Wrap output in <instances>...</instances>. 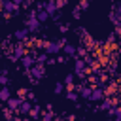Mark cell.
Listing matches in <instances>:
<instances>
[{
    "label": "cell",
    "instance_id": "11",
    "mask_svg": "<svg viewBox=\"0 0 121 121\" xmlns=\"http://www.w3.org/2000/svg\"><path fill=\"white\" fill-rule=\"evenodd\" d=\"M23 100H25V98H19V96H17V98H13V96H11V98H9V100H8L6 104H8V108H9V110H13V112H17Z\"/></svg>",
    "mask_w": 121,
    "mask_h": 121
},
{
    "label": "cell",
    "instance_id": "41",
    "mask_svg": "<svg viewBox=\"0 0 121 121\" xmlns=\"http://www.w3.org/2000/svg\"><path fill=\"white\" fill-rule=\"evenodd\" d=\"M53 121H62V119L60 117H53Z\"/></svg>",
    "mask_w": 121,
    "mask_h": 121
},
{
    "label": "cell",
    "instance_id": "5",
    "mask_svg": "<svg viewBox=\"0 0 121 121\" xmlns=\"http://www.w3.org/2000/svg\"><path fill=\"white\" fill-rule=\"evenodd\" d=\"M21 64H23V68L25 70H28V68H32L34 64H36V55L34 53H26V55H23L21 57V60H19Z\"/></svg>",
    "mask_w": 121,
    "mask_h": 121
},
{
    "label": "cell",
    "instance_id": "42",
    "mask_svg": "<svg viewBox=\"0 0 121 121\" xmlns=\"http://www.w3.org/2000/svg\"><path fill=\"white\" fill-rule=\"evenodd\" d=\"M119 25H121V21H119Z\"/></svg>",
    "mask_w": 121,
    "mask_h": 121
},
{
    "label": "cell",
    "instance_id": "37",
    "mask_svg": "<svg viewBox=\"0 0 121 121\" xmlns=\"http://www.w3.org/2000/svg\"><path fill=\"white\" fill-rule=\"evenodd\" d=\"M55 2H57V8H64L68 0H55Z\"/></svg>",
    "mask_w": 121,
    "mask_h": 121
},
{
    "label": "cell",
    "instance_id": "24",
    "mask_svg": "<svg viewBox=\"0 0 121 121\" xmlns=\"http://www.w3.org/2000/svg\"><path fill=\"white\" fill-rule=\"evenodd\" d=\"M9 83V78H8V70H2V74H0V85L4 87V85H8Z\"/></svg>",
    "mask_w": 121,
    "mask_h": 121
},
{
    "label": "cell",
    "instance_id": "17",
    "mask_svg": "<svg viewBox=\"0 0 121 121\" xmlns=\"http://www.w3.org/2000/svg\"><path fill=\"white\" fill-rule=\"evenodd\" d=\"M91 91H93V85H85V87H81V89H79V95H81L83 98H87V100H89V98H91Z\"/></svg>",
    "mask_w": 121,
    "mask_h": 121
},
{
    "label": "cell",
    "instance_id": "43",
    "mask_svg": "<svg viewBox=\"0 0 121 121\" xmlns=\"http://www.w3.org/2000/svg\"><path fill=\"white\" fill-rule=\"evenodd\" d=\"M0 74H2V70H0Z\"/></svg>",
    "mask_w": 121,
    "mask_h": 121
},
{
    "label": "cell",
    "instance_id": "14",
    "mask_svg": "<svg viewBox=\"0 0 121 121\" xmlns=\"http://www.w3.org/2000/svg\"><path fill=\"white\" fill-rule=\"evenodd\" d=\"M112 106H113V100H112V98H110V96H108V98H106V96H104V98H102V100H100V106H98V108H100V110H102V112H108V110H110V108H112Z\"/></svg>",
    "mask_w": 121,
    "mask_h": 121
},
{
    "label": "cell",
    "instance_id": "22",
    "mask_svg": "<svg viewBox=\"0 0 121 121\" xmlns=\"http://www.w3.org/2000/svg\"><path fill=\"white\" fill-rule=\"evenodd\" d=\"M53 117H55V115H53V112H47V110H45V112H42L40 121H53Z\"/></svg>",
    "mask_w": 121,
    "mask_h": 121
},
{
    "label": "cell",
    "instance_id": "9",
    "mask_svg": "<svg viewBox=\"0 0 121 121\" xmlns=\"http://www.w3.org/2000/svg\"><path fill=\"white\" fill-rule=\"evenodd\" d=\"M40 115H42V106L32 104V108H30V112H28V117H30L32 121H40Z\"/></svg>",
    "mask_w": 121,
    "mask_h": 121
},
{
    "label": "cell",
    "instance_id": "23",
    "mask_svg": "<svg viewBox=\"0 0 121 121\" xmlns=\"http://www.w3.org/2000/svg\"><path fill=\"white\" fill-rule=\"evenodd\" d=\"M64 91H66V85H64V83H60V81H57V83H55V91H53V93H55V95H60V93H64Z\"/></svg>",
    "mask_w": 121,
    "mask_h": 121
},
{
    "label": "cell",
    "instance_id": "25",
    "mask_svg": "<svg viewBox=\"0 0 121 121\" xmlns=\"http://www.w3.org/2000/svg\"><path fill=\"white\" fill-rule=\"evenodd\" d=\"M66 98H68V100H72V102H78V93H76V91H72V89H68Z\"/></svg>",
    "mask_w": 121,
    "mask_h": 121
},
{
    "label": "cell",
    "instance_id": "36",
    "mask_svg": "<svg viewBox=\"0 0 121 121\" xmlns=\"http://www.w3.org/2000/svg\"><path fill=\"white\" fill-rule=\"evenodd\" d=\"M57 42H59V45H60V47H62V45H66V43H68V40H66V38H64V36H60V38H59V40H57Z\"/></svg>",
    "mask_w": 121,
    "mask_h": 121
},
{
    "label": "cell",
    "instance_id": "32",
    "mask_svg": "<svg viewBox=\"0 0 121 121\" xmlns=\"http://www.w3.org/2000/svg\"><path fill=\"white\" fill-rule=\"evenodd\" d=\"M26 93H28V89H25V87H23V89H19V91H17V96H19V98H25V96H26Z\"/></svg>",
    "mask_w": 121,
    "mask_h": 121
},
{
    "label": "cell",
    "instance_id": "16",
    "mask_svg": "<svg viewBox=\"0 0 121 121\" xmlns=\"http://www.w3.org/2000/svg\"><path fill=\"white\" fill-rule=\"evenodd\" d=\"M62 49H64V55L66 57H76V45L66 43V45H62Z\"/></svg>",
    "mask_w": 121,
    "mask_h": 121
},
{
    "label": "cell",
    "instance_id": "34",
    "mask_svg": "<svg viewBox=\"0 0 121 121\" xmlns=\"http://www.w3.org/2000/svg\"><path fill=\"white\" fill-rule=\"evenodd\" d=\"M59 30H60V34L64 36V34L68 32V25H59Z\"/></svg>",
    "mask_w": 121,
    "mask_h": 121
},
{
    "label": "cell",
    "instance_id": "39",
    "mask_svg": "<svg viewBox=\"0 0 121 121\" xmlns=\"http://www.w3.org/2000/svg\"><path fill=\"white\" fill-rule=\"evenodd\" d=\"M43 8H45V2H38V6H36V9L40 11V9H43Z\"/></svg>",
    "mask_w": 121,
    "mask_h": 121
},
{
    "label": "cell",
    "instance_id": "1",
    "mask_svg": "<svg viewBox=\"0 0 121 121\" xmlns=\"http://www.w3.org/2000/svg\"><path fill=\"white\" fill-rule=\"evenodd\" d=\"M74 72H76V78H79V79H83V78H87V64H85V60L81 59V57H74Z\"/></svg>",
    "mask_w": 121,
    "mask_h": 121
},
{
    "label": "cell",
    "instance_id": "19",
    "mask_svg": "<svg viewBox=\"0 0 121 121\" xmlns=\"http://www.w3.org/2000/svg\"><path fill=\"white\" fill-rule=\"evenodd\" d=\"M87 53H89V51H87L85 45H78V47H76V57H81V59H83Z\"/></svg>",
    "mask_w": 121,
    "mask_h": 121
},
{
    "label": "cell",
    "instance_id": "44",
    "mask_svg": "<svg viewBox=\"0 0 121 121\" xmlns=\"http://www.w3.org/2000/svg\"><path fill=\"white\" fill-rule=\"evenodd\" d=\"M0 21H2V19H0Z\"/></svg>",
    "mask_w": 121,
    "mask_h": 121
},
{
    "label": "cell",
    "instance_id": "2",
    "mask_svg": "<svg viewBox=\"0 0 121 121\" xmlns=\"http://www.w3.org/2000/svg\"><path fill=\"white\" fill-rule=\"evenodd\" d=\"M0 8H2V11H4V15H17L19 13V6H15L11 0H0Z\"/></svg>",
    "mask_w": 121,
    "mask_h": 121
},
{
    "label": "cell",
    "instance_id": "33",
    "mask_svg": "<svg viewBox=\"0 0 121 121\" xmlns=\"http://www.w3.org/2000/svg\"><path fill=\"white\" fill-rule=\"evenodd\" d=\"M25 98H26V100H30V102H34V100H36V96H34V93H32L30 89H28V93H26V96H25Z\"/></svg>",
    "mask_w": 121,
    "mask_h": 121
},
{
    "label": "cell",
    "instance_id": "27",
    "mask_svg": "<svg viewBox=\"0 0 121 121\" xmlns=\"http://www.w3.org/2000/svg\"><path fill=\"white\" fill-rule=\"evenodd\" d=\"M72 17L78 21V19H81V9H79V6H76L74 9H72Z\"/></svg>",
    "mask_w": 121,
    "mask_h": 121
},
{
    "label": "cell",
    "instance_id": "4",
    "mask_svg": "<svg viewBox=\"0 0 121 121\" xmlns=\"http://www.w3.org/2000/svg\"><path fill=\"white\" fill-rule=\"evenodd\" d=\"M40 25H42V23H40L36 17H26V21H25V28H26L30 34H32V32H38V30H40Z\"/></svg>",
    "mask_w": 121,
    "mask_h": 121
},
{
    "label": "cell",
    "instance_id": "30",
    "mask_svg": "<svg viewBox=\"0 0 121 121\" xmlns=\"http://www.w3.org/2000/svg\"><path fill=\"white\" fill-rule=\"evenodd\" d=\"M78 6H79V9H81V11H85V9H89V6H91V0H81Z\"/></svg>",
    "mask_w": 121,
    "mask_h": 121
},
{
    "label": "cell",
    "instance_id": "29",
    "mask_svg": "<svg viewBox=\"0 0 121 121\" xmlns=\"http://www.w3.org/2000/svg\"><path fill=\"white\" fill-rule=\"evenodd\" d=\"M2 115H4V117H6L8 121H11V119H13V110H9V108H6V110L2 112Z\"/></svg>",
    "mask_w": 121,
    "mask_h": 121
},
{
    "label": "cell",
    "instance_id": "3",
    "mask_svg": "<svg viewBox=\"0 0 121 121\" xmlns=\"http://www.w3.org/2000/svg\"><path fill=\"white\" fill-rule=\"evenodd\" d=\"M23 55H26L25 42H19V43H15V47H13V55L9 57V60H11V62H17V60H21Z\"/></svg>",
    "mask_w": 121,
    "mask_h": 121
},
{
    "label": "cell",
    "instance_id": "26",
    "mask_svg": "<svg viewBox=\"0 0 121 121\" xmlns=\"http://www.w3.org/2000/svg\"><path fill=\"white\" fill-rule=\"evenodd\" d=\"M113 121H121V108L113 106Z\"/></svg>",
    "mask_w": 121,
    "mask_h": 121
},
{
    "label": "cell",
    "instance_id": "18",
    "mask_svg": "<svg viewBox=\"0 0 121 121\" xmlns=\"http://www.w3.org/2000/svg\"><path fill=\"white\" fill-rule=\"evenodd\" d=\"M49 17H51V15H49V13L45 11V9H40V11H38V15H36V19H38L40 23H45V21H47Z\"/></svg>",
    "mask_w": 121,
    "mask_h": 121
},
{
    "label": "cell",
    "instance_id": "12",
    "mask_svg": "<svg viewBox=\"0 0 121 121\" xmlns=\"http://www.w3.org/2000/svg\"><path fill=\"white\" fill-rule=\"evenodd\" d=\"M43 9H45L49 15H55L59 8H57V2H55V0H45V8H43Z\"/></svg>",
    "mask_w": 121,
    "mask_h": 121
},
{
    "label": "cell",
    "instance_id": "31",
    "mask_svg": "<svg viewBox=\"0 0 121 121\" xmlns=\"http://www.w3.org/2000/svg\"><path fill=\"white\" fill-rule=\"evenodd\" d=\"M57 62H59V64H66V62H68V57H66V55H59V57H57Z\"/></svg>",
    "mask_w": 121,
    "mask_h": 121
},
{
    "label": "cell",
    "instance_id": "40",
    "mask_svg": "<svg viewBox=\"0 0 121 121\" xmlns=\"http://www.w3.org/2000/svg\"><path fill=\"white\" fill-rule=\"evenodd\" d=\"M11 2H13L15 6H23V2H25V0H11Z\"/></svg>",
    "mask_w": 121,
    "mask_h": 121
},
{
    "label": "cell",
    "instance_id": "8",
    "mask_svg": "<svg viewBox=\"0 0 121 121\" xmlns=\"http://www.w3.org/2000/svg\"><path fill=\"white\" fill-rule=\"evenodd\" d=\"M104 98V87H93V91H91V98L89 100H93V102H100Z\"/></svg>",
    "mask_w": 121,
    "mask_h": 121
},
{
    "label": "cell",
    "instance_id": "15",
    "mask_svg": "<svg viewBox=\"0 0 121 121\" xmlns=\"http://www.w3.org/2000/svg\"><path fill=\"white\" fill-rule=\"evenodd\" d=\"M30 108H32V104H30V100H26V98H25V100L21 102V106H19V110H17V112H21L23 115H28V112H30Z\"/></svg>",
    "mask_w": 121,
    "mask_h": 121
},
{
    "label": "cell",
    "instance_id": "35",
    "mask_svg": "<svg viewBox=\"0 0 121 121\" xmlns=\"http://www.w3.org/2000/svg\"><path fill=\"white\" fill-rule=\"evenodd\" d=\"M113 42H115V32H112V34L106 38V43H113Z\"/></svg>",
    "mask_w": 121,
    "mask_h": 121
},
{
    "label": "cell",
    "instance_id": "13",
    "mask_svg": "<svg viewBox=\"0 0 121 121\" xmlns=\"http://www.w3.org/2000/svg\"><path fill=\"white\" fill-rule=\"evenodd\" d=\"M9 98H11V91H9V87H8V85L0 87V102H8Z\"/></svg>",
    "mask_w": 121,
    "mask_h": 121
},
{
    "label": "cell",
    "instance_id": "7",
    "mask_svg": "<svg viewBox=\"0 0 121 121\" xmlns=\"http://www.w3.org/2000/svg\"><path fill=\"white\" fill-rule=\"evenodd\" d=\"M45 53H47V55H59V53H60L59 42H47V43H45Z\"/></svg>",
    "mask_w": 121,
    "mask_h": 121
},
{
    "label": "cell",
    "instance_id": "6",
    "mask_svg": "<svg viewBox=\"0 0 121 121\" xmlns=\"http://www.w3.org/2000/svg\"><path fill=\"white\" fill-rule=\"evenodd\" d=\"M30 76L36 78V79H42V78L45 76V64H38V62H36V64L30 68ZM30 76H28V78H30Z\"/></svg>",
    "mask_w": 121,
    "mask_h": 121
},
{
    "label": "cell",
    "instance_id": "10",
    "mask_svg": "<svg viewBox=\"0 0 121 121\" xmlns=\"http://www.w3.org/2000/svg\"><path fill=\"white\" fill-rule=\"evenodd\" d=\"M28 34H30V32H28L26 28H21V30H15V32H13V38H15L17 42H26V40H28Z\"/></svg>",
    "mask_w": 121,
    "mask_h": 121
},
{
    "label": "cell",
    "instance_id": "28",
    "mask_svg": "<svg viewBox=\"0 0 121 121\" xmlns=\"http://www.w3.org/2000/svg\"><path fill=\"white\" fill-rule=\"evenodd\" d=\"M110 21H112L113 25H119V21H121V17H119V15H117L115 11H112V13H110Z\"/></svg>",
    "mask_w": 121,
    "mask_h": 121
},
{
    "label": "cell",
    "instance_id": "20",
    "mask_svg": "<svg viewBox=\"0 0 121 121\" xmlns=\"http://www.w3.org/2000/svg\"><path fill=\"white\" fill-rule=\"evenodd\" d=\"M47 59H49V55L43 51V53H40V55H36V62L38 64H45L47 62Z\"/></svg>",
    "mask_w": 121,
    "mask_h": 121
},
{
    "label": "cell",
    "instance_id": "38",
    "mask_svg": "<svg viewBox=\"0 0 121 121\" xmlns=\"http://www.w3.org/2000/svg\"><path fill=\"white\" fill-rule=\"evenodd\" d=\"M38 15V9H28V17H36Z\"/></svg>",
    "mask_w": 121,
    "mask_h": 121
},
{
    "label": "cell",
    "instance_id": "21",
    "mask_svg": "<svg viewBox=\"0 0 121 121\" xmlns=\"http://www.w3.org/2000/svg\"><path fill=\"white\" fill-rule=\"evenodd\" d=\"M74 81H76V78H74V74H66V76H64V85H66L68 89H70V87L74 85Z\"/></svg>",
    "mask_w": 121,
    "mask_h": 121
}]
</instances>
